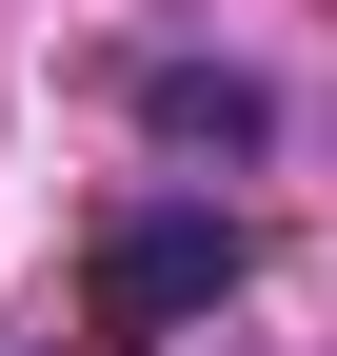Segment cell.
I'll return each instance as SVG.
<instances>
[{
  "label": "cell",
  "instance_id": "cell-1",
  "mask_svg": "<svg viewBox=\"0 0 337 356\" xmlns=\"http://www.w3.org/2000/svg\"><path fill=\"white\" fill-rule=\"evenodd\" d=\"M198 297H238V218H219V198L100 238V317H119V337H139V317H198Z\"/></svg>",
  "mask_w": 337,
  "mask_h": 356
},
{
  "label": "cell",
  "instance_id": "cell-2",
  "mask_svg": "<svg viewBox=\"0 0 337 356\" xmlns=\"http://www.w3.org/2000/svg\"><path fill=\"white\" fill-rule=\"evenodd\" d=\"M139 99H159V119H179V139H258V99H238V79H179V60H159V79H139Z\"/></svg>",
  "mask_w": 337,
  "mask_h": 356
}]
</instances>
